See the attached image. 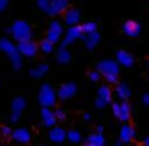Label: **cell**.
I'll list each match as a JSON object with an SVG mask.
<instances>
[{"instance_id":"obj_1","label":"cell","mask_w":149,"mask_h":146,"mask_svg":"<svg viewBox=\"0 0 149 146\" xmlns=\"http://www.w3.org/2000/svg\"><path fill=\"white\" fill-rule=\"evenodd\" d=\"M138 29H139V28H138V25H136V23H132V22L126 23V26H125V31H126V33H130V35H135Z\"/></svg>"}]
</instances>
